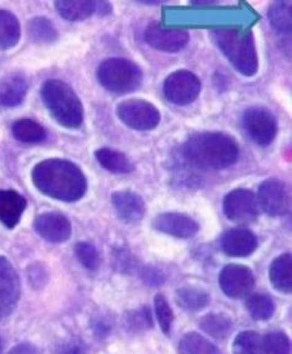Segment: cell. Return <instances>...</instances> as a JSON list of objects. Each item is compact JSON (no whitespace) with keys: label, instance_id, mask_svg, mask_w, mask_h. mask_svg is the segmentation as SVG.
I'll use <instances>...</instances> for the list:
<instances>
[{"label":"cell","instance_id":"obj_1","mask_svg":"<svg viewBox=\"0 0 292 354\" xmlns=\"http://www.w3.org/2000/svg\"><path fill=\"white\" fill-rule=\"evenodd\" d=\"M31 178L42 194L57 201H80L87 192L84 174L69 160H44L33 169Z\"/></svg>","mask_w":292,"mask_h":354},{"label":"cell","instance_id":"obj_2","mask_svg":"<svg viewBox=\"0 0 292 354\" xmlns=\"http://www.w3.org/2000/svg\"><path fill=\"white\" fill-rule=\"evenodd\" d=\"M182 156L190 165L203 171L226 170L239 158L233 136L219 131H203L190 136L182 145Z\"/></svg>","mask_w":292,"mask_h":354},{"label":"cell","instance_id":"obj_3","mask_svg":"<svg viewBox=\"0 0 292 354\" xmlns=\"http://www.w3.org/2000/svg\"><path fill=\"white\" fill-rule=\"evenodd\" d=\"M213 40L237 71L246 77L254 76L259 68L257 48L251 30L218 28L212 31Z\"/></svg>","mask_w":292,"mask_h":354},{"label":"cell","instance_id":"obj_4","mask_svg":"<svg viewBox=\"0 0 292 354\" xmlns=\"http://www.w3.org/2000/svg\"><path fill=\"white\" fill-rule=\"evenodd\" d=\"M40 95L47 111L61 127L78 129L82 125V102L69 83L61 80H48L42 84Z\"/></svg>","mask_w":292,"mask_h":354},{"label":"cell","instance_id":"obj_5","mask_svg":"<svg viewBox=\"0 0 292 354\" xmlns=\"http://www.w3.org/2000/svg\"><path fill=\"white\" fill-rule=\"evenodd\" d=\"M97 78L103 88L111 93L125 95L134 92L143 83L140 67L130 59L111 57L100 64Z\"/></svg>","mask_w":292,"mask_h":354},{"label":"cell","instance_id":"obj_6","mask_svg":"<svg viewBox=\"0 0 292 354\" xmlns=\"http://www.w3.org/2000/svg\"><path fill=\"white\" fill-rule=\"evenodd\" d=\"M119 120L130 129L147 131L155 129L161 120L158 108L144 100H127L117 106Z\"/></svg>","mask_w":292,"mask_h":354},{"label":"cell","instance_id":"obj_7","mask_svg":"<svg viewBox=\"0 0 292 354\" xmlns=\"http://www.w3.org/2000/svg\"><path fill=\"white\" fill-rule=\"evenodd\" d=\"M202 89L199 77L188 70H179L167 76L164 82V95L176 106H188L197 100Z\"/></svg>","mask_w":292,"mask_h":354},{"label":"cell","instance_id":"obj_8","mask_svg":"<svg viewBox=\"0 0 292 354\" xmlns=\"http://www.w3.org/2000/svg\"><path fill=\"white\" fill-rule=\"evenodd\" d=\"M243 124L251 140L260 147L270 145L277 134V120L265 106L248 108L243 115Z\"/></svg>","mask_w":292,"mask_h":354},{"label":"cell","instance_id":"obj_9","mask_svg":"<svg viewBox=\"0 0 292 354\" xmlns=\"http://www.w3.org/2000/svg\"><path fill=\"white\" fill-rule=\"evenodd\" d=\"M223 209L229 221L238 225H250L259 216V203L257 196L246 189L230 191L224 197Z\"/></svg>","mask_w":292,"mask_h":354},{"label":"cell","instance_id":"obj_10","mask_svg":"<svg viewBox=\"0 0 292 354\" xmlns=\"http://www.w3.org/2000/svg\"><path fill=\"white\" fill-rule=\"evenodd\" d=\"M257 203L271 217L285 216L290 209V194L286 185L277 180H265L257 191Z\"/></svg>","mask_w":292,"mask_h":354},{"label":"cell","instance_id":"obj_11","mask_svg":"<svg viewBox=\"0 0 292 354\" xmlns=\"http://www.w3.org/2000/svg\"><path fill=\"white\" fill-rule=\"evenodd\" d=\"M145 42L150 48L164 53H179L188 46L190 35L181 29H164L158 21L147 25L144 32Z\"/></svg>","mask_w":292,"mask_h":354},{"label":"cell","instance_id":"obj_12","mask_svg":"<svg viewBox=\"0 0 292 354\" xmlns=\"http://www.w3.org/2000/svg\"><path fill=\"white\" fill-rule=\"evenodd\" d=\"M255 285L253 272L246 266L228 264L219 274V286L230 299H241L250 294Z\"/></svg>","mask_w":292,"mask_h":354},{"label":"cell","instance_id":"obj_13","mask_svg":"<svg viewBox=\"0 0 292 354\" xmlns=\"http://www.w3.org/2000/svg\"><path fill=\"white\" fill-rule=\"evenodd\" d=\"M20 299L18 272L6 257L0 255V319H6L15 310Z\"/></svg>","mask_w":292,"mask_h":354},{"label":"cell","instance_id":"obj_14","mask_svg":"<svg viewBox=\"0 0 292 354\" xmlns=\"http://www.w3.org/2000/svg\"><path fill=\"white\" fill-rule=\"evenodd\" d=\"M152 227L161 233L181 239L193 238L199 230V223L194 219L188 214L176 212L158 214L152 221Z\"/></svg>","mask_w":292,"mask_h":354},{"label":"cell","instance_id":"obj_15","mask_svg":"<svg viewBox=\"0 0 292 354\" xmlns=\"http://www.w3.org/2000/svg\"><path fill=\"white\" fill-rule=\"evenodd\" d=\"M34 230L42 239L50 243L66 242L72 234V225L69 218L56 212L39 214L34 221Z\"/></svg>","mask_w":292,"mask_h":354},{"label":"cell","instance_id":"obj_16","mask_svg":"<svg viewBox=\"0 0 292 354\" xmlns=\"http://www.w3.org/2000/svg\"><path fill=\"white\" fill-rule=\"evenodd\" d=\"M111 201L118 218L127 225H135L145 216V202L133 191H116L111 194Z\"/></svg>","mask_w":292,"mask_h":354},{"label":"cell","instance_id":"obj_17","mask_svg":"<svg viewBox=\"0 0 292 354\" xmlns=\"http://www.w3.org/2000/svg\"><path fill=\"white\" fill-rule=\"evenodd\" d=\"M223 252L229 257L246 258L254 253L257 247V238L251 230L233 228L223 233L221 238Z\"/></svg>","mask_w":292,"mask_h":354},{"label":"cell","instance_id":"obj_18","mask_svg":"<svg viewBox=\"0 0 292 354\" xmlns=\"http://www.w3.org/2000/svg\"><path fill=\"white\" fill-rule=\"evenodd\" d=\"M28 201L15 189H0V223L12 230L19 225Z\"/></svg>","mask_w":292,"mask_h":354},{"label":"cell","instance_id":"obj_19","mask_svg":"<svg viewBox=\"0 0 292 354\" xmlns=\"http://www.w3.org/2000/svg\"><path fill=\"white\" fill-rule=\"evenodd\" d=\"M28 93V82L20 73H12L0 81V106L14 108L23 103Z\"/></svg>","mask_w":292,"mask_h":354},{"label":"cell","instance_id":"obj_20","mask_svg":"<svg viewBox=\"0 0 292 354\" xmlns=\"http://www.w3.org/2000/svg\"><path fill=\"white\" fill-rule=\"evenodd\" d=\"M270 281L275 289L284 294H291L292 290V257L285 253L277 257L271 263L269 269Z\"/></svg>","mask_w":292,"mask_h":354},{"label":"cell","instance_id":"obj_21","mask_svg":"<svg viewBox=\"0 0 292 354\" xmlns=\"http://www.w3.org/2000/svg\"><path fill=\"white\" fill-rule=\"evenodd\" d=\"M94 156L100 165L107 171L116 175H125L134 171V164L125 153L109 148H100L95 150Z\"/></svg>","mask_w":292,"mask_h":354},{"label":"cell","instance_id":"obj_22","mask_svg":"<svg viewBox=\"0 0 292 354\" xmlns=\"http://www.w3.org/2000/svg\"><path fill=\"white\" fill-rule=\"evenodd\" d=\"M55 6L64 20L72 23L83 21L95 12V1L91 0H59Z\"/></svg>","mask_w":292,"mask_h":354},{"label":"cell","instance_id":"obj_23","mask_svg":"<svg viewBox=\"0 0 292 354\" xmlns=\"http://www.w3.org/2000/svg\"><path fill=\"white\" fill-rule=\"evenodd\" d=\"M21 28L18 18L9 10L0 9V48L9 50L18 45Z\"/></svg>","mask_w":292,"mask_h":354},{"label":"cell","instance_id":"obj_24","mask_svg":"<svg viewBox=\"0 0 292 354\" xmlns=\"http://www.w3.org/2000/svg\"><path fill=\"white\" fill-rule=\"evenodd\" d=\"M12 136L24 144H39L46 139V130L33 119H19L12 127Z\"/></svg>","mask_w":292,"mask_h":354},{"label":"cell","instance_id":"obj_25","mask_svg":"<svg viewBox=\"0 0 292 354\" xmlns=\"http://www.w3.org/2000/svg\"><path fill=\"white\" fill-rule=\"evenodd\" d=\"M28 35L34 44L47 45L53 44L59 39V32L55 29L53 23L45 17H36L31 19L28 24Z\"/></svg>","mask_w":292,"mask_h":354},{"label":"cell","instance_id":"obj_26","mask_svg":"<svg viewBox=\"0 0 292 354\" xmlns=\"http://www.w3.org/2000/svg\"><path fill=\"white\" fill-rule=\"evenodd\" d=\"M269 20L279 34H291V3L274 1L269 8Z\"/></svg>","mask_w":292,"mask_h":354},{"label":"cell","instance_id":"obj_27","mask_svg":"<svg viewBox=\"0 0 292 354\" xmlns=\"http://www.w3.org/2000/svg\"><path fill=\"white\" fill-rule=\"evenodd\" d=\"M199 327L210 337L217 339H223L230 335L233 325L227 316L212 313V315H207L199 321Z\"/></svg>","mask_w":292,"mask_h":354},{"label":"cell","instance_id":"obj_28","mask_svg":"<svg viewBox=\"0 0 292 354\" xmlns=\"http://www.w3.org/2000/svg\"><path fill=\"white\" fill-rule=\"evenodd\" d=\"M176 301L188 311H199L208 305L210 296L197 288H182L176 292Z\"/></svg>","mask_w":292,"mask_h":354},{"label":"cell","instance_id":"obj_29","mask_svg":"<svg viewBox=\"0 0 292 354\" xmlns=\"http://www.w3.org/2000/svg\"><path fill=\"white\" fill-rule=\"evenodd\" d=\"M233 354H266L263 338L254 330H244L235 337Z\"/></svg>","mask_w":292,"mask_h":354},{"label":"cell","instance_id":"obj_30","mask_svg":"<svg viewBox=\"0 0 292 354\" xmlns=\"http://www.w3.org/2000/svg\"><path fill=\"white\" fill-rule=\"evenodd\" d=\"M179 349L180 354H221L216 346L196 332H191L183 337Z\"/></svg>","mask_w":292,"mask_h":354},{"label":"cell","instance_id":"obj_31","mask_svg":"<svg viewBox=\"0 0 292 354\" xmlns=\"http://www.w3.org/2000/svg\"><path fill=\"white\" fill-rule=\"evenodd\" d=\"M246 308L251 317L257 321L269 319L275 313L274 301L269 296L264 294H254L246 300Z\"/></svg>","mask_w":292,"mask_h":354},{"label":"cell","instance_id":"obj_32","mask_svg":"<svg viewBox=\"0 0 292 354\" xmlns=\"http://www.w3.org/2000/svg\"><path fill=\"white\" fill-rule=\"evenodd\" d=\"M266 354H291V343L289 337L280 330H273L263 338Z\"/></svg>","mask_w":292,"mask_h":354},{"label":"cell","instance_id":"obj_33","mask_svg":"<svg viewBox=\"0 0 292 354\" xmlns=\"http://www.w3.org/2000/svg\"><path fill=\"white\" fill-rule=\"evenodd\" d=\"M77 259L86 269L94 272L100 268V257L94 245L88 242H78L75 247Z\"/></svg>","mask_w":292,"mask_h":354},{"label":"cell","instance_id":"obj_34","mask_svg":"<svg viewBox=\"0 0 292 354\" xmlns=\"http://www.w3.org/2000/svg\"><path fill=\"white\" fill-rule=\"evenodd\" d=\"M154 302H155V313H156L160 327L164 330V333L169 335L171 326L174 322V313L170 307L169 302L165 299L164 295H156Z\"/></svg>","mask_w":292,"mask_h":354},{"label":"cell","instance_id":"obj_35","mask_svg":"<svg viewBox=\"0 0 292 354\" xmlns=\"http://www.w3.org/2000/svg\"><path fill=\"white\" fill-rule=\"evenodd\" d=\"M127 325L131 330H147L152 327V315L146 307L131 311L127 315Z\"/></svg>","mask_w":292,"mask_h":354},{"label":"cell","instance_id":"obj_36","mask_svg":"<svg viewBox=\"0 0 292 354\" xmlns=\"http://www.w3.org/2000/svg\"><path fill=\"white\" fill-rule=\"evenodd\" d=\"M57 354H87V349L82 341L70 339L61 346Z\"/></svg>","mask_w":292,"mask_h":354},{"label":"cell","instance_id":"obj_37","mask_svg":"<svg viewBox=\"0 0 292 354\" xmlns=\"http://www.w3.org/2000/svg\"><path fill=\"white\" fill-rule=\"evenodd\" d=\"M143 278L146 283L149 285H154V286H158L164 283V275L154 268H146L145 270L143 272Z\"/></svg>","mask_w":292,"mask_h":354},{"label":"cell","instance_id":"obj_38","mask_svg":"<svg viewBox=\"0 0 292 354\" xmlns=\"http://www.w3.org/2000/svg\"><path fill=\"white\" fill-rule=\"evenodd\" d=\"M117 264L123 272L125 269H133L135 266L134 258L130 254L125 253L124 250H120V253L117 254Z\"/></svg>","mask_w":292,"mask_h":354},{"label":"cell","instance_id":"obj_39","mask_svg":"<svg viewBox=\"0 0 292 354\" xmlns=\"http://www.w3.org/2000/svg\"><path fill=\"white\" fill-rule=\"evenodd\" d=\"M92 327H93L97 336H107L109 333V330H111V324L107 322L104 319H95Z\"/></svg>","mask_w":292,"mask_h":354},{"label":"cell","instance_id":"obj_40","mask_svg":"<svg viewBox=\"0 0 292 354\" xmlns=\"http://www.w3.org/2000/svg\"><path fill=\"white\" fill-rule=\"evenodd\" d=\"M9 354H39L34 346H31L29 343H24L19 344L15 348H12Z\"/></svg>","mask_w":292,"mask_h":354},{"label":"cell","instance_id":"obj_41","mask_svg":"<svg viewBox=\"0 0 292 354\" xmlns=\"http://www.w3.org/2000/svg\"><path fill=\"white\" fill-rule=\"evenodd\" d=\"M95 12L102 17L109 15L111 12V6L108 1H95Z\"/></svg>","mask_w":292,"mask_h":354},{"label":"cell","instance_id":"obj_42","mask_svg":"<svg viewBox=\"0 0 292 354\" xmlns=\"http://www.w3.org/2000/svg\"><path fill=\"white\" fill-rule=\"evenodd\" d=\"M3 349H4V346H3V339L0 338V354L3 353Z\"/></svg>","mask_w":292,"mask_h":354}]
</instances>
